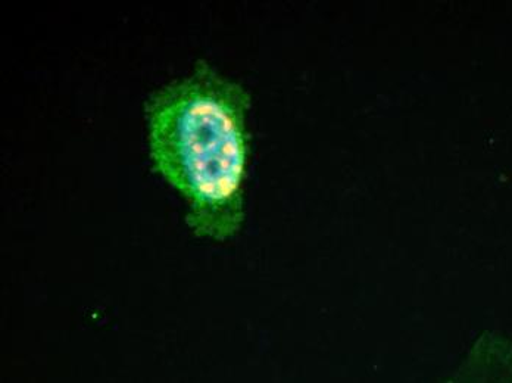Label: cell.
Listing matches in <instances>:
<instances>
[{"label":"cell","mask_w":512,"mask_h":383,"mask_svg":"<svg viewBox=\"0 0 512 383\" xmlns=\"http://www.w3.org/2000/svg\"><path fill=\"white\" fill-rule=\"evenodd\" d=\"M439 383H512V338L482 333Z\"/></svg>","instance_id":"7a4b0ae2"},{"label":"cell","mask_w":512,"mask_h":383,"mask_svg":"<svg viewBox=\"0 0 512 383\" xmlns=\"http://www.w3.org/2000/svg\"><path fill=\"white\" fill-rule=\"evenodd\" d=\"M249 111L246 87L205 59L146 101L152 164L186 202L187 224L198 236L226 241L242 229Z\"/></svg>","instance_id":"6da1fadb"}]
</instances>
